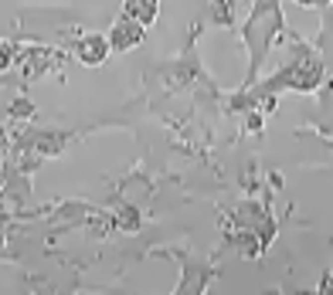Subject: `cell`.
<instances>
[{
	"label": "cell",
	"instance_id": "1",
	"mask_svg": "<svg viewBox=\"0 0 333 295\" xmlns=\"http://www.w3.org/2000/svg\"><path fill=\"white\" fill-rule=\"evenodd\" d=\"M282 31V10L279 0H255L252 20L245 24V44H248V81L255 78V72L262 68V61L272 48L275 34Z\"/></svg>",
	"mask_w": 333,
	"mask_h": 295
},
{
	"label": "cell",
	"instance_id": "2",
	"mask_svg": "<svg viewBox=\"0 0 333 295\" xmlns=\"http://www.w3.org/2000/svg\"><path fill=\"white\" fill-rule=\"evenodd\" d=\"M139 38H143V27H139L136 20L122 17L116 27H112V34H109L106 41H109V48H122V51H126V48H133Z\"/></svg>",
	"mask_w": 333,
	"mask_h": 295
},
{
	"label": "cell",
	"instance_id": "3",
	"mask_svg": "<svg viewBox=\"0 0 333 295\" xmlns=\"http://www.w3.org/2000/svg\"><path fill=\"white\" fill-rule=\"evenodd\" d=\"M109 41L102 38V34H92V38H82L79 41V58L85 65H102V61L109 58Z\"/></svg>",
	"mask_w": 333,
	"mask_h": 295
}]
</instances>
